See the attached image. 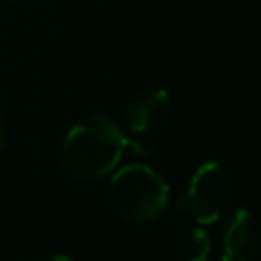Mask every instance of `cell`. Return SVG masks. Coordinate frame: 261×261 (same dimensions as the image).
<instances>
[{"instance_id":"cell-1","label":"cell","mask_w":261,"mask_h":261,"mask_svg":"<svg viewBox=\"0 0 261 261\" xmlns=\"http://www.w3.org/2000/svg\"><path fill=\"white\" fill-rule=\"evenodd\" d=\"M149 155V149L128 139L120 124L104 112L77 120L61 141L59 161L77 181H96L114 171L124 155Z\"/></svg>"},{"instance_id":"cell-2","label":"cell","mask_w":261,"mask_h":261,"mask_svg":"<svg viewBox=\"0 0 261 261\" xmlns=\"http://www.w3.org/2000/svg\"><path fill=\"white\" fill-rule=\"evenodd\" d=\"M112 212L126 222L157 220L171 200L165 177L145 163H128L116 169L106 190Z\"/></svg>"},{"instance_id":"cell-3","label":"cell","mask_w":261,"mask_h":261,"mask_svg":"<svg viewBox=\"0 0 261 261\" xmlns=\"http://www.w3.org/2000/svg\"><path fill=\"white\" fill-rule=\"evenodd\" d=\"M230 192L232 179L228 169L218 161H204L192 173L188 190L177 200V210L198 224H212L226 210Z\"/></svg>"},{"instance_id":"cell-4","label":"cell","mask_w":261,"mask_h":261,"mask_svg":"<svg viewBox=\"0 0 261 261\" xmlns=\"http://www.w3.org/2000/svg\"><path fill=\"white\" fill-rule=\"evenodd\" d=\"M259 249L255 218L247 208H237L218 237L220 261H253Z\"/></svg>"},{"instance_id":"cell-5","label":"cell","mask_w":261,"mask_h":261,"mask_svg":"<svg viewBox=\"0 0 261 261\" xmlns=\"http://www.w3.org/2000/svg\"><path fill=\"white\" fill-rule=\"evenodd\" d=\"M169 106H171V98L165 88L143 90L133 98V102L126 108L128 128L135 133H147L157 128L165 120Z\"/></svg>"},{"instance_id":"cell-6","label":"cell","mask_w":261,"mask_h":261,"mask_svg":"<svg viewBox=\"0 0 261 261\" xmlns=\"http://www.w3.org/2000/svg\"><path fill=\"white\" fill-rule=\"evenodd\" d=\"M181 261H208L210 257V237L206 228H192L184 234L177 247Z\"/></svg>"},{"instance_id":"cell-7","label":"cell","mask_w":261,"mask_h":261,"mask_svg":"<svg viewBox=\"0 0 261 261\" xmlns=\"http://www.w3.org/2000/svg\"><path fill=\"white\" fill-rule=\"evenodd\" d=\"M4 141H6V122H4V116L0 112V151L4 147Z\"/></svg>"},{"instance_id":"cell-8","label":"cell","mask_w":261,"mask_h":261,"mask_svg":"<svg viewBox=\"0 0 261 261\" xmlns=\"http://www.w3.org/2000/svg\"><path fill=\"white\" fill-rule=\"evenodd\" d=\"M39 261H73V259H69V257H65V255H49V257H43V259H39Z\"/></svg>"},{"instance_id":"cell-9","label":"cell","mask_w":261,"mask_h":261,"mask_svg":"<svg viewBox=\"0 0 261 261\" xmlns=\"http://www.w3.org/2000/svg\"><path fill=\"white\" fill-rule=\"evenodd\" d=\"M10 2H14V0H10Z\"/></svg>"}]
</instances>
